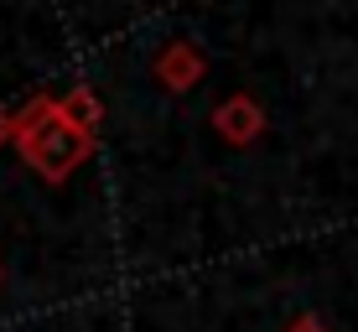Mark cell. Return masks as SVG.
Instances as JSON below:
<instances>
[{"instance_id": "6da1fadb", "label": "cell", "mask_w": 358, "mask_h": 332, "mask_svg": "<svg viewBox=\"0 0 358 332\" xmlns=\"http://www.w3.org/2000/svg\"><path fill=\"white\" fill-rule=\"evenodd\" d=\"M16 145H21V156H27V166L36 171V177L52 182V187H63L73 171L94 156L99 140L83 135L63 115V99H52V94H31V99L16 109Z\"/></svg>"}, {"instance_id": "7a4b0ae2", "label": "cell", "mask_w": 358, "mask_h": 332, "mask_svg": "<svg viewBox=\"0 0 358 332\" xmlns=\"http://www.w3.org/2000/svg\"><path fill=\"white\" fill-rule=\"evenodd\" d=\"M265 109H260V99L255 94H229L224 104L213 109V130H218V140H229L234 151H244V145H255L265 135Z\"/></svg>"}, {"instance_id": "3957f363", "label": "cell", "mask_w": 358, "mask_h": 332, "mask_svg": "<svg viewBox=\"0 0 358 332\" xmlns=\"http://www.w3.org/2000/svg\"><path fill=\"white\" fill-rule=\"evenodd\" d=\"M156 83H162L166 94H192L197 83H203V73H208V57H203V47L197 42H166L162 52H156Z\"/></svg>"}, {"instance_id": "277c9868", "label": "cell", "mask_w": 358, "mask_h": 332, "mask_svg": "<svg viewBox=\"0 0 358 332\" xmlns=\"http://www.w3.org/2000/svg\"><path fill=\"white\" fill-rule=\"evenodd\" d=\"M63 115L83 135H94V140H99V130H104V99L94 94V83H73V89L63 94Z\"/></svg>"}, {"instance_id": "5b68a950", "label": "cell", "mask_w": 358, "mask_h": 332, "mask_svg": "<svg viewBox=\"0 0 358 332\" xmlns=\"http://www.w3.org/2000/svg\"><path fill=\"white\" fill-rule=\"evenodd\" d=\"M280 332H332V327L322 322V317H291V322L280 327Z\"/></svg>"}, {"instance_id": "8992f818", "label": "cell", "mask_w": 358, "mask_h": 332, "mask_svg": "<svg viewBox=\"0 0 358 332\" xmlns=\"http://www.w3.org/2000/svg\"><path fill=\"white\" fill-rule=\"evenodd\" d=\"M10 140H16V109L0 104V145H10Z\"/></svg>"}, {"instance_id": "52a82bcc", "label": "cell", "mask_w": 358, "mask_h": 332, "mask_svg": "<svg viewBox=\"0 0 358 332\" xmlns=\"http://www.w3.org/2000/svg\"><path fill=\"white\" fill-rule=\"evenodd\" d=\"M0 286H6V265H0Z\"/></svg>"}]
</instances>
